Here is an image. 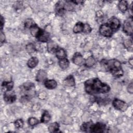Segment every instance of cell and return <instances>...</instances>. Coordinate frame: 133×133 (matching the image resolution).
Returning a JSON list of instances; mask_svg holds the SVG:
<instances>
[{
  "instance_id": "obj_14",
  "label": "cell",
  "mask_w": 133,
  "mask_h": 133,
  "mask_svg": "<svg viewBox=\"0 0 133 133\" xmlns=\"http://www.w3.org/2000/svg\"><path fill=\"white\" fill-rule=\"evenodd\" d=\"M30 30L31 35L36 38H37L43 31V30L39 28L36 24H35L32 27H31Z\"/></svg>"
},
{
  "instance_id": "obj_35",
  "label": "cell",
  "mask_w": 133,
  "mask_h": 133,
  "mask_svg": "<svg viewBox=\"0 0 133 133\" xmlns=\"http://www.w3.org/2000/svg\"><path fill=\"white\" fill-rule=\"evenodd\" d=\"M127 91L129 93L132 94L133 93V84L131 82L127 86Z\"/></svg>"
},
{
  "instance_id": "obj_39",
  "label": "cell",
  "mask_w": 133,
  "mask_h": 133,
  "mask_svg": "<svg viewBox=\"0 0 133 133\" xmlns=\"http://www.w3.org/2000/svg\"><path fill=\"white\" fill-rule=\"evenodd\" d=\"M128 62H129V63L130 64V65L131 66H132V64H133V59H132V58L129 59V60H128Z\"/></svg>"
},
{
  "instance_id": "obj_6",
  "label": "cell",
  "mask_w": 133,
  "mask_h": 133,
  "mask_svg": "<svg viewBox=\"0 0 133 133\" xmlns=\"http://www.w3.org/2000/svg\"><path fill=\"white\" fill-rule=\"evenodd\" d=\"M112 105L115 109L121 112H125L128 108V104L126 102L116 98L113 100Z\"/></svg>"
},
{
  "instance_id": "obj_32",
  "label": "cell",
  "mask_w": 133,
  "mask_h": 133,
  "mask_svg": "<svg viewBox=\"0 0 133 133\" xmlns=\"http://www.w3.org/2000/svg\"><path fill=\"white\" fill-rule=\"evenodd\" d=\"M14 125L17 129L22 128L23 126V121L22 119H18L15 121Z\"/></svg>"
},
{
  "instance_id": "obj_25",
  "label": "cell",
  "mask_w": 133,
  "mask_h": 133,
  "mask_svg": "<svg viewBox=\"0 0 133 133\" xmlns=\"http://www.w3.org/2000/svg\"><path fill=\"white\" fill-rule=\"evenodd\" d=\"M96 62V61L95 58L93 56H89L88 58H87L85 60L84 64L86 67L90 68V67L93 66L95 64Z\"/></svg>"
},
{
  "instance_id": "obj_22",
  "label": "cell",
  "mask_w": 133,
  "mask_h": 133,
  "mask_svg": "<svg viewBox=\"0 0 133 133\" xmlns=\"http://www.w3.org/2000/svg\"><path fill=\"white\" fill-rule=\"evenodd\" d=\"M75 5L72 2V1H65L64 9L65 11H73L75 9Z\"/></svg>"
},
{
  "instance_id": "obj_29",
  "label": "cell",
  "mask_w": 133,
  "mask_h": 133,
  "mask_svg": "<svg viewBox=\"0 0 133 133\" xmlns=\"http://www.w3.org/2000/svg\"><path fill=\"white\" fill-rule=\"evenodd\" d=\"M124 46L129 51H131L132 49V42L129 39H125L123 42Z\"/></svg>"
},
{
  "instance_id": "obj_33",
  "label": "cell",
  "mask_w": 133,
  "mask_h": 133,
  "mask_svg": "<svg viewBox=\"0 0 133 133\" xmlns=\"http://www.w3.org/2000/svg\"><path fill=\"white\" fill-rule=\"evenodd\" d=\"M91 32V28L88 23H85L84 24V28L83 30V33L85 34L90 33Z\"/></svg>"
},
{
  "instance_id": "obj_12",
  "label": "cell",
  "mask_w": 133,
  "mask_h": 133,
  "mask_svg": "<svg viewBox=\"0 0 133 133\" xmlns=\"http://www.w3.org/2000/svg\"><path fill=\"white\" fill-rule=\"evenodd\" d=\"M50 34L48 32L46 31L43 30L40 35L36 38L37 40L41 42L45 43L49 41Z\"/></svg>"
},
{
  "instance_id": "obj_24",
  "label": "cell",
  "mask_w": 133,
  "mask_h": 133,
  "mask_svg": "<svg viewBox=\"0 0 133 133\" xmlns=\"http://www.w3.org/2000/svg\"><path fill=\"white\" fill-rule=\"evenodd\" d=\"M51 118V116L50 114L49 113V112L45 110L44 111V112L42 114L41 118V122L42 123H47L49 122V121L50 120Z\"/></svg>"
},
{
  "instance_id": "obj_26",
  "label": "cell",
  "mask_w": 133,
  "mask_h": 133,
  "mask_svg": "<svg viewBox=\"0 0 133 133\" xmlns=\"http://www.w3.org/2000/svg\"><path fill=\"white\" fill-rule=\"evenodd\" d=\"M59 124L57 122H54L51 123L48 126V130L50 132H58L59 129Z\"/></svg>"
},
{
  "instance_id": "obj_1",
  "label": "cell",
  "mask_w": 133,
  "mask_h": 133,
  "mask_svg": "<svg viewBox=\"0 0 133 133\" xmlns=\"http://www.w3.org/2000/svg\"><path fill=\"white\" fill-rule=\"evenodd\" d=\"M85 90L89 95L105 94L110 90L109 85L102 82L98 78H93L87 80L84 83Z\"/></svg>"
},
{
  "instance_id": "obj_28",
  "label": "cell",
  "mask_w": 133,
  "mask_h": 133,
  "mask_svg": "<svg viewBox=\"0 0 133 133\" xmlns=\"http://www.w3.org/2000/svg\"><path fill=\"white\" fill-rule=\"evenodd\" d=\"M34 84L30 82L24 83L23 85V88L25 91H31L33 88H34Z\"/></svg>"
},
{
  "instance_id": "obj_19",
  "label": "cell",
  "mask_w": 133,
  "mask_h": 133,
  "mask_svg": "<svg viewBox=\"0 0 133 133\" xmlns=\"http://www.w3.org/2000/svg\"><path fill=\"white\" fill-rule=\"evenodd\" d=\"M55 54L57 58L59 60L66 58V52L63 48L59 47L58 49L56 50Z\"/></svg>"
},
{
  "instance_id": "obj_37",
  "label": "cell",
  "mask_w": 133,
  "mask_h": 133,
  "mask_svg": "<svg viewBox=\"0 0 133 133\" xmlns=\"http://www.w3.org/2000/svg\"><path fill=\"white\" fill-rule=\"evenodd\" d=\"M72 2L75 5H83L84 3V1H81V0H76V1H72Z\"/></svg>"
},
{
  "instance_id": "obj_23",
  "label": "cell",
  "mask_w": 133,
  "mask_h": 133,
  "mask_svg": "<svg viewBox=\"0 0 133 133\" xmlns=\"http://www.w3.org/2000/svg\"><path fill=\"white\" fill-rule=\"evenodd\" d=\"M84 24L82 22H77L75 25H74L73 31L74 33H83V28H84Z\"/></svg>"
},
{
  "instance_id": "obj_17",
  "label": "cell",
  "mask_w": 133,
  "mask_h": 133,
  "mask_svg": "<svg viewBox=\"0 0 133 133\" xmlns=\"http://www.w3.org/2000/svg\"><path fill=\"white\" fill-rule=\"evenodd\" d=\"M38 63V59L36 57H31L27 62V65L31 69L34 68Z\"/></svg>"
},
{
  "instance_id": "obj_36",
  "label": "cell",
  "mask_w": 133,
  "mask_h": 133,
  "mask_svg": "<svg viewBox=\"0 0 133 133\" xmlns=\"http://www.w3.org/2000/svg\"><path fill=\"white\" fill-rule=\"evenodd\" d=\"M0 39H1V44H3L6 41L5 35L4 33L2 31H1V37H0Z\"/></svg>"
},
{
  "instance_id": "obj_9",
  "label": "cell",
  "mask_w": 133,
  "mask_h": 133,
  "mask_svg": "<svg viewBox=\"0 0 133 133\" xmlns=\"http://www.w3.org/2000/svg\"><path fill=\"white\" fill-rule=\"evenodd\" d=\"M85 60L83 58V56L79 52H75L72 58L73 62L77 65H82L84 64Z\"/></svg>"
},
{
  "instance_id": "obj_5",
  "label": "cell",
  "mask_w": 133,
  "mask_h": 133,
  "mask_svg": "<svg viewBox=\"0 0 133 133\" xmlns=\"http://www.w3.org/2000/svg\"><path fill=\"white\" fill-rule=\"evenodd\" d=\"M99 31L101 35L107 37H111L114 32L113 30L107 23H103L100 25Z\"/></svg>"
},
{
  "instance_id": "obj_8",
  "label": "cell",
  "mask_w": 133,
  "mask_h": 133,
  "mask_svg": "<svg viewBox=\"0 0 133 133\" xmlns=\"http://www.w3.org/2000/svg\"><path fill=\"white\" fill-rule=\"evenodd\" d=\"M107 23L111 28L114 32L117 31L121 26L120 21L115 17H112L108 20Z\"/></svg>"
},
{
  "instance_id": "obj_15",
  "label": "cell",
  "mask_w": 133,
  "mask_h": 133,
  "mask_svg": "<svg viewBox=\"0 0 133 133\" xmlns=\"http://www.w3.org/2000/svg\"><path fill=\"white\" fill-rule=\"evenodd\" d=\"M45 87L48 89H54L57 86V83L54 79H46L44 82Z\"/></svg>"
},
{
  "instance_id": "obj_31",
  "label": "cell",
  "mask_w": 133,
  "mask_h": 133,
  "mask_svg": "<svg viewBox=\"0 0 133 133\" xmlns=\"http://www.w3.org/2000/svg\"><path fill=\"white\" fill-rule=\"evenodd\" d=\"M39 123V121L35 117H31L28 119V124L31 126H34Z\"/></svg>"
},
{
  "instance_id": "obj_21",
  "label": "cell",
  "mask_w": 133,
  "mask_h": 133,
  "mask_svg": "<svg viewBox=\"0 0 133 133\" xmlns=\"http://www.w3.org/2000/svg\"><path fill=\"white\" fill-rule=\"evenodd\" d=\"M58 64H59V65L60 68L61 69L65 70L69 67L70 62L66 58H63V59H60L59 60Z\"/></svg>"
},
{
  "instance_id": "obj_2",
  "label": "cell",
  "mask_w": 133,
  "mask_h": 133,
  "mask_svg": "<svg viewBox=\"0 0 133 133\" xmlns=\"http://www.w3.org/2000/svg\"><path fill=\"white\" fill-rule=\"evenodd\" d=\"M101 63L104 68L116 77H120L123 75L124 72L122 68V64L119 61L115 59L109 60H103Z\"/></svg>"
},
{
  "instance_id": "obj_27",
  "label": "cell",
  "mask_w": 133,
  "mask_h": 133,
  "mask_svg": "<svg viewBox=\"0 0 133 133\" xmlns=\"http://www.w3.org/2000/svg\"><path fill=\"white\" fill-rule=\"evenodd\" d=\"M25 49L28 53L30 55H32L36 51V48L35 45L33 43H29L25 46Z\"/></svg>"
},
{
  "instance_id": "obj_13",
  "label": "cell",
  "mask_w": 133,
  "mask_h": 133,
  "mask_svg": "<svg viewBox=\"0 0 133 133\" xmlns=\"http://www.w3.org/2000/svg\"><path fill=\"white\" fill-rule=\"evenodd\" d=\"M63 84L68 87H73L75 85V79L72 75H70L68 76L63 82Z\"/></svg>"
},
{
  "instance_id": "obj_4",
  "label": "cell",
  "mask_w": 133,
  "mask_h": 133,
  "mask_svg": "<svg viewBox=\"0 0 133 133\" xmlns=\"http://www.w3.org/2000/svg\"><path fill=\"white\" fill-rule=\"evenodd\" d=\"M107 129V126L105 124L98 122L96 124L91 123L89 132L94 133H102L105 131Z\"/></svg>"
},
{
  "instance_id": "obj_3",
  "label": "cell",
  "mask_w": 133,
  "mask_h": 133,
  "mask_svg": "<svg viewBox=\"0 0 133 133\" xmlns=\"http://www.w3.org/2000/svg\"><path fill=\"white\" fill-rule=\"evenodd\" d=\"M133 19L132 16H131L126 19L123 25V30L124 32L128 36H131L132 34L133 29Z\"/></svg>"
},
{
  "instance_id": "obj_38",
  "label": "cell",
  "mask_w": 133,
  "mask_h": 133,
  "mask_svg": "<svg viewBox=\"0 0 133 133\" xmlns=\"http://www.w3.org/2000/svg\"><path fill=\"white\" fill-rule=\"evenodd\" d=\"M0 22H1V31H2L3 26L5 23V19H4V18L2 16H1V17Z\"/></svg>"
},
{
  "instance_id": "obj_11",
  "label": "cell",
  "mask_w": 133,
  "mask_h": 133,
  "mask_svg": "<svg viewBox=\"0 0 133 133\" xmlns=\"http://www.w3.org/2000/svg\"><path fill=\"white\" fill-rule=\"evenodd\" d=\"M47 73L44 70H39L36 74V81L42 83L44 82L47 79Z\"/></svg>"
},
{
  "instance_id": "obj_16",
  "label": "cell",
  "mask_w": 133,
  "mask_h": 133,
  "mask_svg": "<svg viewBox=\"0 0 133 133\" xmlns=\"http://www.w3.org/2000/svg\"><path fill=\"white\" fill-rule=\"evenodd\" d=\"M59 48L58 45L54 41H49L47 43V49L51 53H55L56 50Z\"/></svg>"
},
{
  "instance_id": "obj_18",
  "label": "cell",
  "mask_w": 133,
  "mask_h": 133,
  "mask_svg": "<svg viewBox=\"0 0 133 133\" xmlns=\"http://www.w3.org/2000/svg\"><path fill=\"white\" fill-rule=\"evenodd\" d=\"M119 10L123 13L125 12L128 8V4L126 1H121L118 4Z\"/></svg>"
},
{
  "instance_id": "obj_30",
  "label": "cell",
  "mask_w": 133,
  "mask_h": 133,
  "mask_svg": "<svg viewBox=\"0 0 133 133\" xmlns=\"http://www.w3.org/2000/svg\"><path fill=\"white\" fill-rule=\"evenodd\" d=\"M35 24H36V23H35V22L34 21V20L31 18H28L26 19L24 23V27L28 29H30L31 27H32L33 25H34Z\"/></svg>"
},
{
  "instance_id": "obj_7",
  "label": "cell",
  "mask_w": 133,
  "mask_h": 133,
  "mask_svg": "<svg viewBox=\"0 0 133 133\" xmlns=\"http://www.w3.org/2000/svg\"><path fill=\"white\" fill-rule=\"evenodd\" d=\"M17 99V96L15 91L11 90H7L4 92V100L5 102L8 103L14 102Z\"/></svg>"
},
{
  "instance_id": "obj_34",
  "label": "cell",
  "mask_w": 133,
  "mask_h": 133,
  "mask_svg": "<svg viewBox=\"0 0 133 133\" xmlns=\"http://www.w3.org/2000/svg\"><path fill=\"white\" fill-rule=\"evenodd\" d=\"M104 13L101 10H98L96 12V17L98 19L102 18L104 17Z\"/></svg>"
},
{
  "instance_id": "obj_20",
  "label": "cell",
  "mask_w": 133,
  "mask_h": 133,
  "mask_svg": "<svg viewBox=\"0 0 133 133\" xmlns=\"http://www.w3.org/2000/svg\"><path fill=\"white\" fill-rule=\"evenodd\" d=\"M14 82L10 81V82H3L2 84V90H4L5 91L7 90H11L14 87Z\"/></svg>"
},
{
  "instance_id": "obj_10",
  "label": "cell",
  "mask_w": 133,
  "mask_h": 133,
  "mask_svg": "<svg viewBox=\"0 0 133 133\" xmlns=\"http://www.w3.org/2000/svg\"><path fill=\"white\" fill-rule=\"evenodd\" d=\"M65 1H59L55 5V11L59 16H63L65 10L64 9Z\"/></svg>"
}]
</instances>
